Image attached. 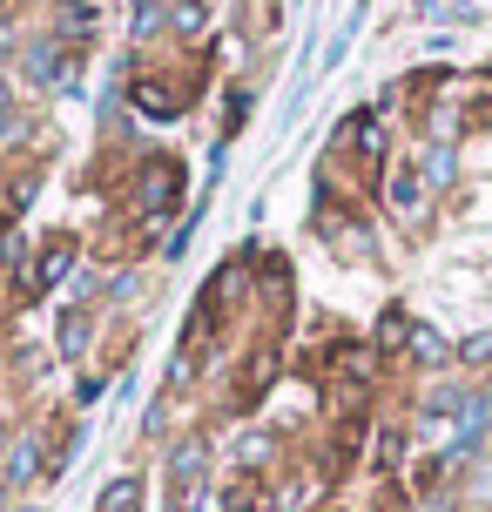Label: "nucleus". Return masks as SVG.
Here are the masks:
<instances>
[{
	"label": "nucleus",
	"instance_id": "obj_3",
	"mask_svg": "<svg viewBox=\"0 0 492 512\" xmlns=\"http://www.w3.org/2000/svg\"><path fill=\"white\" fill-rule=\"evenodd\" d=\"M176 189H182V169H176V155H149L142 162V182H135V209H169L176 203Z\"/></svg>",
	"mask_w": 492,
	"mask_h": 512
},
{
	"label": "nucleus",
	"instance_id": "obj_9",
	"mask_svg": "<svg viewBox=\"0 0 492 512\" xmlns=\"http://www.w3.org/2000/svg\"><path fill=\"white\" fill-rule=\"evenodd\" d=\"M378 344H385V351H405V344H412V317H405V310H385V317H378Z\"/></svg>",
	"mask_w": 492,
	"mask_h": 512
},
{
	"label": "nucleus",
	"instance_id": "obj_18",
	"mask_svg": "<svg viewBox=\"0 0 492 512\" xmlns=\"http://www.w3.org/2000/svg\"><path fill=\"white\" fill-rule=\"evenodd\" d=\"M398 452H405V438H398V432L378 438V472H391V465H398Z\"/></svg>",
	"mask_w": 492,
	"mask_h": 512
},
{
	"label": "nucleus",
	"instance_id": "obj_10",
	"mask_svg": "<svg viewBox=\"0 0 492 512\" xmlns=\"http://www.w3.org/2000/svg\"><path fill=\"white\" fill-rule=\"evenodd\" d=\"M102 512H142V479H115L102 492Z\"/></svg>",
	"mask_w": 492,
	"mask_h": 512
},
{
	"label": "nucleus",
	"instance_id": "obj_12",
	"mask_svg": "<svg viewBox=\"0 0 492 512\" xmlns=\"http://www.w3.org/2000/svg\"><path fill=\"white\" fill-rule=\"evenodd\" d=\"M81 344H88V310H68L61 317V358H75Z\"/></svg>",
	"mask_w": 492,
	"mask_h": 512
},
{
	"label": "nucleus",
	"instance_id": "obj_14",
	"mask_svg": "<svg viewBox=\"0 0 492 512\" xmlns=\"http://www.w3.org/2000/svg\"><path fill=\"white\" fill-rule=\"evenodd\" d=\"M418 169H425V189L452 182V149H425V155H418Z\"/></svg>",
	"mask_w": 492,
	"mask_h": 512
},
{
	"label": "nucleus",
	"instance_id": "obj_16",
	"mask_svg": "<svg viewBox=\"0 0 492 512\" xmlns=\"http://www.w3.org/2000/svg\"><path fill=\"white\" fill-rule=\"evenodd\" d=\"M270 445H277L270 432H250L243 445H236V459H243V465H263V459H270Z\"/></svg>",
	"mask_w": 492,
	"mask_h": 512
},
{
	"label": "nucleus",
	"instance_id": "obj_20",
	"mask_svg": "<svg viewBox=\"0 0 492 512\" xmlns=\"http://www.w3.org/2000/svg\"><path fill=\"white\" fill-rule=\"evenodd\" d=\"M0 128H14V108H7V88H0Z\"/></svg>",
	"mask_w": 492,
	"mask_h": 512
},
{
	"label": "nucleus",
	"instance_id": "obj_7",
	"mask_svg": "<svg viewBox=\"0 0 492 512\" xmlns=\"http://www.w3.org/2000/svg\"><path fill=\"white\" fill-rule=\"evenodd\" d=\"M27 75H34V81H68V75H75V61L54 54V41H41V48L27 54Z\"/></svg>",
	"mask_w": 492,
	"mask_h": 512
},
{
	"label": "nucleus",
	"instance_id": "obj_1",
	"mask_svg": "<svg viewBox=\"0 0 492 512\" xmlns=\"http://www.w3.org/2000/svg\"><path fill=\"white\" fill-rule=\"evenodd\" d=\"M203 472H209V445H203V438H182L176 459H169V512L196 506V492H203Z\"/></svg>",
	"mask_w": 492,
	"mask_h": 512
},
{
	"label": "nucleus",
	"instance_id": "obj_15",
	"mask_svg": "<svg viewBox=\"0 0 492 512\" xmlns=\"http://www.w3.org/2000/svg\"><path fill=\"white\" fill-rule=\"evenodd\" d=\"M203 21H209V14H203V0H182L176 14H169V27H176V34H203Z\"/></svg>",
	"mask_w": 492,
	"mask_h": 512
},
{
	"label": "nucleus",
	"instance_id": "obj_2",
	"mask_svg": "<svg viewBox=\"0 0 492 512\" xmlns=\"http://www.w3.org/2000/svg\"><path fill=\"white\" fill-rule=\"evenodd\" d=\"M68 270H75V243H68V236L41 243V250H34V263L21 270V297H41V290H54Z\"/></svg>",
	"mask_w": 492,
	"mask_h": 512
},
{
	"label": "nucleus",
	"instance_id": "obj_17",
	"mask_svg": "<svg viewBox=\"0 0 492 512\" xmlns=\"http://www.w3.org/2000/svg\"><path fill=\"white\" fill-rule=\"evenodd\" d=\"M405 351H412V358H425V364H432V358H439V351H445V344H439V331H425V324H412V344H405Z\"/></svg>",
	"mask_w": 492,
	"mask_h": 512
},
{
	"label": "nucleus",
	"instance_id": "obj_19",
	"mask_svg": "<svg viewBox=\"0 0 492 512\" xmlns=\"http://www.w3.org/2000/svg\"><path fill=\"white\" fill-rule=\"evenodd\" d=\"M466 358L479 364V358H492V331H479V337H466Z\"/></svg>",
	"mask_w": 492,
	"mask_h": 512
},
{
	"label": "nucleus",
	"instance_id": "obj_4",
	"mask_svg": "<svg viewBox=\"0 0 492 512\" xmlns=\"http://www.w3.org/2000/svg\"><path fill=\"white\" fill-rule=\"evenodd\" d=\"M337 149L378 155V149H385V115H378V108H364V115H351V122L337 128Z\"/></svg>",
	"mask_w": 492,
	"mask_h": 512
},
{
	"label": "nucleus",
	"instance_id": "obj_13",
	"mask_svg": "<svg viewBox=\"0 0 492 512\" xmlns=\"http://www.w3.org/2000/svg\"><path fill=\"white\" fill-rule=\"evenodd\" d=\"M459 411H466L459 391H432V398H425V425H445V418H459Z\"/></svg>",
	"mask_w": 492,
	"mask_h": 512
},
{
	"label": "nucleus",
	"instance_id": "obj_5",
	"mask_svg": "<svg viewBox=\"0 0 492 512\" xmlns=\"http://www.w3.org/2000/svg\"><path fill=\"white\" fill-rule=\"evenodd\" d=\"M391 209H405V216L425 209V169H418V162H398V169H391Z\"/></svg>",
	"mask_w": 492,
	"mask_h": 512
},
{
	"label": "nucleus",
	"instance_id": "obj_6",
	"mask_svg": "<svg viewBox=\"0 0 492 512\" xmlns=\"http://www.w3.org/2000/svg\"><path fill=\"white\" fill-rule=\"evenodd\" d=\"M129 95H135V108H142L149 122H169V115L182 108V102H176V88H162V81H135Z\"/></svg>",
	"mask_w": 492,
	"mask_h": 512
},
{
	"label": "nucleus",
	"instance_id": "obj_8",
	"mask_svg": "<svg viewBox=\"0 0 492 512\" xmlns=\"http://www.w3.org/2000/svg\"><path fill=\"white\" fill-rule=\"evenodd\" d=\"M270 499H263V486L243 472V479H230V492H223V512H263Z\"/></svg>",
	"mask_w": 492,
	"mask_h": 512
},
{
	"label": "nucleus",
	"instance_id": "obj_11",
	"mask_svg": "<svg viewBox=\"0 0 492 512\" xmlns=\"http://www.w3.org/2000/svg\"><path fill=\"white\" fill-rule=\"evenodd\" d=\"M34 465H41V445H34V438L14 445V459H7V486H27V479H34Z\"/></svg>",
	"mask_w": 492,
	"mask_h": 512
}]
</instances>
